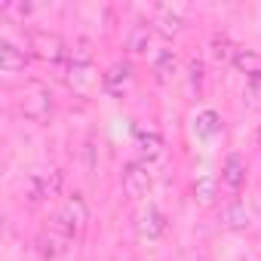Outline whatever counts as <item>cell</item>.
<instances>
[{"label":"cell","instance_id":"6da1fadb","mask_svg":"<svg viewBox=\"0 0 261 261\" xmlns=\"http://www.w3.org/2000/svg\"><path fill=\"white\" fill-rule=\"evenodd\" d=\"M89 221V206H86V200L80 197V194H74V197H68L62 206H59V212L53 215V227H59V230H65L71 240L83 230V224Z\"/></svg>","mask_w":261,"mask_h":261},{"label":"cell","instance_id":"7a4b0ae2","mask_svg":"<svg viewBox=\"0 0 261 261\" xmlns=\"http://www.w3.org/2000/svg\"><path fill=\"white\" fill-rule=\"evenodd\" d=\"M19 108H22V114H25L28 120L46 123V120L53 117V92H49L43 83H31V86L22 92Z\"/></svg>","mask_w":261,"mask_h":261},{"label":"cell","instance_id":"3957f363","mask_svg":"<svg viewBox=\"0 0 261 261\" xmlns=\"http://www.w3.org/2000/svg\"><path fill=\"white\" fill-rule=\"evenodd\" d=\"M59 188H62V172L49 169V172H31L22 185V194L28 203H43V200L56 197Z\"/></svg>","mask_w":261,"mask_h":261},{"label":"cell","instance_id":"277c9868","mask_svg":"<svg viewBox=\"0 0 261 261\" xmlns=\"http://www.w3.org/2000/svg\"><path fill=\"white\" fill-rule=\"evenodd\" d=\"M151 188H154V172H151L148 163L136 160V163L126 166V172H123V191H126L129 197H133V200H142V197L151 194Z\"/></svg>","mask_w":261,"mask_h":261},{"label":"cell","instance_id":"5b68a950","mask_svg":"<svg viewBox=\"0 0 261 261\" xmlns=\"http://www.w3.org/2000/svg\"><path fill=\"white\" fill-rule=\"evenodd\" d=\"M133 83H136V74H133V65H129V62H114L101 74V86L114 98H126L129 89H133Z\"/></svg>","mask_w":261,"mask_h":261},{"label":"cell","instance_id":"8992f818","mask_svg":"<svg viewBox=\"0 0 261 261\" xmlns=\"http://www.w3.org/2000/svg\"><path fill=\"white\" fill-rule=\"evenodd\" d=\"M31 49H34L43 62H49V65H59L65 56H71L68 43H65L59 34H49V31H34V34H31Z\"/></svg>","mask_w":261,"mask_h":261},{"label":"cell","instance_id":"52a82bcc","mask_svg":"<svg viewBox=\"0 0 261 261\" xmlns=\"http://www.w3.org/2000/svg\"><path fill=\"white\" fill-rule=\"evenodd\" d=\"M68 86L77 92V95H89L92 92V86L98 83V74H95V65H92V59H71V65H68Z\"/></svg>","mask_w":261,"mask_h":261},{"label":"cell","instance_id":"ba28073f","mask_svg":"<svg viewBox=\"0 0 261 261\" xmlns=\"http://www.w3.org/2000/svg\"><path fill=\"white\" fill-rule=\"evenodd\" d=\"M166 227H169V221H166V215L157 206H148V209H142L136 215V233L142 240H148V243H157L166 233Z\"/></svg>","mask_w":261,"mask_h":261},{"label":"cell","instance_id":"9c48e42d","mask_svg":"<svg viewBox=\"0 0 261 261\" xmlns=\"http://www.w3.org/2000/svg\"><path fill=\"white\" fill-rule=\"evenodd\" d=\"M136 148L142 154V163H148V166H154L166 157V142L157 129H136Z\"/></svg>","mask_w":261,"mask_h":261},{"label":"cell","instance_id":"30bf717a","mask_svg":"<svg viewBox=\"0 0 261 261\" xmlns=\"http://www.w3.org/2000/svg\"><path fill=\"white\" fill-rule=\"evenodd\" d=\"M68 246H71V237H68L65 230L53 227V224H49V227L37 237V252H40L43 258H59Z\"/></svg>","mask_w":261,"mask_h":261},{"label":"cell","instance_id":"8fae6325","mask_svg":"<svg viewBox=\"0 0 261 261\" xmlns=\"http://www.w3.org/2000/svg\"><path fill=\"white\" fill-rule=\"evenodd\" d=\"M25 65H28V53L25 49L13 46L10 40L0 43V71L4 74H19V71H25Z\"/></svg>","mask_w":261,"mask_h":261},{"label":"cell","instance_id":"7c38bea8","mask_svg":"<svg viewBox=\"0 0 261 261\" xmlns=\"http://www.w3.org/2000/svg\"><path fill=\"white\" fill-rule=\"evenodd\" d=\"M221 185L230 188V191H240L246 185V163H243L240 154H230L224 160V166H221Z\"/></svg>","mask_w":261,"mask_h":261},{"label":"cell","instance_id":"4fadbf2b","mask_svg":"<svg viewBox=\"0 0 261 261\" xmlns=\"http://www.w3.org/2000/svg\"><path fill=\"white\" fill-rule=\"evenodd\" d=\"M221 224H224L227 230H246V227H252V212H249V206H246L243 200L230 203V206L221 212Z\"/></svg>","mask_w":261,"mask_h":261},{"label":"cell","instance_id":"5bb4252c","mask_svg":"<svg viewBox=\"0 0 261 261\" xmlns=\"http://www.w3.org/2000/svg\"><path fill=\"white\" fill-rule=\"evenodd\" d=\"M194 133H197L200 139H215V136L221 133V117H218L212 108L200 111L197 120H194Z\"/></svg>","mask_w":261,"mask_h":261},{"label":"cell","instance_id":"9a60e30c","mask_svg":"<svg viewBox=\"0 0 261 261\" xmlns=\"http://www.w3.org/2000/svg\"><path fill=\"white\" fill-rule=\"evenodd\" d=\"M175 71H178V56L172 49L157 53V59H154V77H157V83H169L175 77Z\"/></svg>","mask_w":261,"mask_h":261},{"label":"cell","instance_id":"2e32d148","mask_svg":"<svg viewBox=\"0 0 261 261\" xmlns=\"http://www.w3.org/2000/svg\"><path fill=\"white\" fill-rule=\"evenodd\" d=\"M126 46H129V53H133V56H145L151 49V25H136L133 31H129Z\"/></svg>","mask_w":261,"mask_h":261},{"label":"cell","instance_id":"e0dca14e","mask_svg":"<svg viewBox=\"0 0 261 261\" xmlns=\"http://www.w3.org/2000/svg\"><path fill=\"white\" fill-rule=\"evenodd\" d=\"M157 28H160L166 37H172V34H178V31L185 28V19H181V13H178V10L163 7V10H157Z\"/></svg>","mask_w":261,"mask_h":261},{"label":"cell","instance_id":"ac0fdd59","mask_svg":"<svg viewBox=\"0 0 261 261\" xmlns=\"http://www.w3.org/2000/svg\"><path fill=\"white\" fill-rule=\"evenodd\" d=\"M243 98L252 111H261V71L249 74L246 77V89H243Z\"/></svg>","mask_w":261,"mask_h":261},{"label":"cell","instance_id":"d6986e66","mask_svg":"<svg viewBox=\"0 0 261 261\" xmlns=\"http://www.w3.org/2000/svg\"><path fill=\"white\" fill-rule=\"evenodd\" d=\"M194 197H197L200 203H212V200L218 197V181H215V175H200L197 185H194Z\"/></svg>","mask_w":261,"mask_h":261},{"label":"cell","instance_id":"ffe728a7","mask_svg":"<svg viewBox=\"0 0 261 261\" xmlns=\"http://www.w3.org/2000/svg\"><path fill=\"white\" fill-rule=\"evenodd\" d=\"M237 53H240V46H233L224 34H215V37H212V56H215L218 62H233Z\"/></svg>","mask_w":261,"mask_h":261},{"label":"cell","instance_id":"44dd1931","mask_svg":"<svg viewBox=\"0 0 261 261\" xmlns=\"http://www.w3.org/2000/svg\"><path fill=\"white\" fill-rule=\"evenodd\" d=\"M233 65H237V68H243L246 74H255V71H258V56H255V53L240 49V53H237V59H233Z\"/></svg>","mask_w":261,"mask_h":261}]
</instances>
